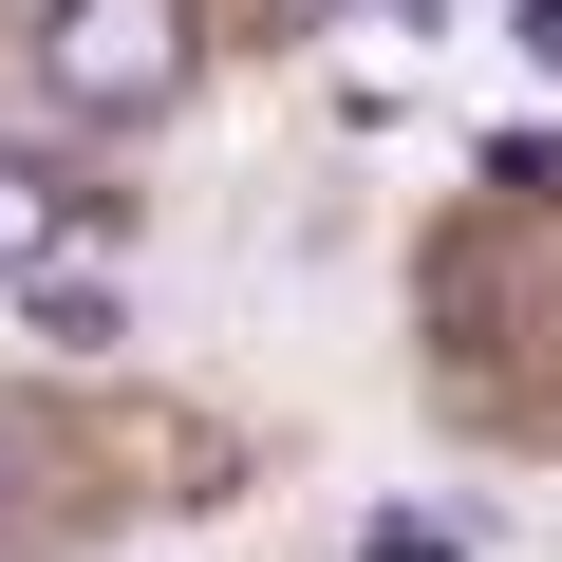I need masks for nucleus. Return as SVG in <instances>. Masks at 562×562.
Listing matches in <instances>:
<instances>
[{
    "label": "nucleus",
    "instance_id": "obj_1",
    "mask_svg": "<svg viewBox=\"0 0 562 562\" xmlns=\"http://www.w3.org/2000/svg\"><path fill=\"white\" fill-rule=\"evenodd\" d=\"M188 76H206V20H188V0H57V20H38V94L76 132H150Z\"/></svg>",
    "mask_w": 562,
    "mask_h": 562
},
{
    "label": "nucleus",
    "instance_id": "obj_2",
    "mask_svg": "<svg viewBox=\"0 0 562 562\" xmlns=\"http://www.w3.org/2000/svg\"><path fill=\"white\" fill-rule=\"evenodd\" d=\"M57 262H94V188L57 150H0V281H57Z\"/></svg>",
    "mask_w": 562,
    "mask_h": 562
},
{
    "label": "nucleus",
    "instance_id": "obj_3",
    "mask_svg": "<svg viewBox=\"0 0 562 562\" xmlns=\"http://www.w3.org/2000/svg\"><path fill=\"white\" fill-rule=\"evenodd\" d=\"M357 562H487V525H469V506H375Z\"/></svg>",
    "mask_w": 562,
    "mask_h": 562
},
{
    "label": "nucleus",
    "instance_id": "obj_4",
    "mask_svg": "<svg viewBox=\"0 0 562 562\" xmlns=\"http://www.w3.org/2000/svg\"><path fill=\"white\" fill-rule=\"evenodd\" d=\"M20 301H38V338H76V357L113 338V281H94V262H57V281H20Z\"/></svg>",
    "mask_w": 562,
    "mask_h": 562
},
{
    "label": "nucleus",
    "instance_id": "obj_5",
    "mask_svg": "<svg viewBox=\"0 0 562 562\" xmlns=\"http://www.w3.org/2000/svg\"><path fill=\"white\" fill-rule=\"evenodd\" d=\"M506 57H525V76H562V0H506Z\"/></svg>",
    "mask_w": 562,
    "mask_h": 562
},
{
    "label": "nucleus",
    "instance_id": "obj_6",
    "mask_svg": "<svg viewBox=\"0 0 562 562\" xmlns=\"http://www.w3.org/2000/svg\"><path fill=\"white\" fill-rule=\"evenodd\" d=\"M20 487H38V413H0V525H20Z\"/></svg>",
    "mask_w": 562,
    "mask_h": 562
},
{
    "label": "nucleus",
    "instance_id": "obj_7",
    "mask_svg": "<svg viewBox=\"0 0 562 562\" xmlns=\"http://www.w3.org/2000/svg\"><path fill=\"white\" fill-rule=\"evenodd\" d=\"M338 20H413V38H431V0H338Z\"/></svg>",
    "mask_w": 562,
    "mask_h": 562
}]
</instances>
